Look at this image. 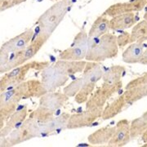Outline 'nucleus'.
Here are the masks:
<instances>
[{
  "label": "nucleus",
  "instance_id": "1",
  "mask_svg": "<svg viewBox=\"0 0 147 147\" xmlns=\"http://www.w3.org/2000/svg\"><path fill=\"white\" fill-rule=\"evenodd\" d=\"M119 53L117 36L107 33L100 38H88V52L85 59L87 61L101 62L116 57Z\"/></svg>",
  "mask_w": 147,
  "mask_h": 147
},
{
  "label": "nucleus",
  "instance_id": "2",
  "mask_svg": "<svg viewBox=\"0 0 147 147\" xmlns=\"http://www.w3.org/2000/svg\"><path fill=\"white\" fill-rule=\"evenodd\" d=\"M70 6V0H60L45 11L37 21L39 32L51 37L61 22L63 21Z\"/></svg>",
  "mask_w": 147,
  "mask_h": 147
},
{
  "label": "nucleus",
  "instance_id": "3",
  "mask_svg": "<svg viewBox=\"0 0 147 147\" xmlns=\"http://www.w3.org/2000/svg\"><path fill=\"white\" fill-rule=\"evenodd\" d=\"M50 65L48 61H32L28 63H25L21 66L11 69L5 73V74L0 79V90L1 92H5L7 90L12 88L18 84L23 83L26 80L27 74L30 69L38 71H42L43 69Z\"/></svg>",
  "mask_w": 147,
  "mask_h": 147
},
{
  "label": "nucleus",
  "instance_id": "4",
  "mask_svg": "<svg viewBox=\"0 0 147 147\" xmlns=\"http://www.w3.org/2000/svg\"><path fill=\"white\" fill-rule=\"evenodd\" d=\"M23 100L21 90L17 86L3 92L0 96V128L5 125L11 115L16 111L20 101Z\"/></svg>",
  "mask_w": 147,
  "mask_h": 147
},
{
  "label": "nucleus",
  "instance_id": "5",
  "mask_svg": "<svg viewBox=\"0 0 147 147\" xmlns=\"http://www.w3.org/2000/svg\"><path fill=\"white\" fill-rule=\"evenodd\" d=\"M35 137H41L40 125L36 120L28 117L21 126L14 129L7 138L11 146H14Z\"/></svg>",
  "mask_w": 147,
  "mask_h": 147
},
{
  "label": "nucleus",
  "instance_id": "6",
  "mask_svg": "<svg viewBox=\"0 0 147 147\" xmlns=\"http://www.w3.org/2000/svg\"><path fill=\"white\" fill-rule=\"evenodd\" d=\"M88 34L84 30L76 34L70 47L61 52L60 60L65 61H83L86 57L88 52Z\"/></svg>",
  "mask_w": 147,
  "mask_h": 147
},
{
  "label": "nucleus",
  "instance_id": "7",
  "mask_svg": "<svg viewBox=\"0 0 147 147\" xmlns=\"http://www.w3.org/2000/svg\"><path fill=\"white\" fill-rule=\"evenodd\" d=\"M122 87V81H119L115 84L103 83L100 88H98L95 92H93L89 99L86 102V109L92 110L104 108V105L110 100V97H112L118 91H119Z\"/></svg>",
  "mask_w": 147,
  "mask_h": 147
},
{
  "label": "nucleus",
  "instance_id": "8",
  "mask_svg": "<svg viewBox=\"0 0 147 147\" xmlns=\"http://www.w3.org/2000/svg\"><path fill=\"white\" fill-rule=\"evenodd\" d=\"M123 94L128 105L147 96V72L130 81L126 85L125 92Z\"/></svg>",
  "mask_w": 147,
  "mask_h": 147
},
{
  "label": "nucleus",
  "instance_id": "9",
  "mask_svg": "<svg viewBox=\"0 0 147 147\" xmlns=\"http://www.w3.org/2000/svg\"><path fill=\"white\" fill-rule=\"evenodd\" d=\"M104 108L84 110L70 115L67 123V129H79L89 127L95 121L101 118Z\"/></svg>",
  "mask_w": 147,
  "mask_h": 147
},
{
  "label": "nucleus",
  "instance_id": "10",
  "mask_svg": "<svg viewBox=\"0 0 147 147\" xmlns=\"http://www.w3.org/2000/svg\"><path fill=\"white\" fill-rule=\"evenodd\" d=\"M69 76L65 75L50 65L43 69L41 73V81L48 92H56L59 88L64 86L68 82Z\"/></svg>",
  "mask_w": 147,
  "mask_h": 147
},
{
  "label": "nucleus",
  "instance_id": "11",
  "mask_svg": "<svg viewBox=\"0 0 147 147\" xmlns=\"http://www.w3.org/2000/svg\"><path fill=\"white\" fill-rule=\"evenodd\" d=\"M33 36H34L33 29L31 28L28 29L23 33H21L20 34L4 42L1 46L0 50L4 51L9 54L23 51L30 45V43L33 39Z\"/></svg>",
  "mask_w": 147,
  "mask_h": 147
},
{
  "label": "nucleus",
  "instance_id": "12",
  "mask_svg": "<svg viewBox=\"0 0 147 147\" xmlns=\"http://www.w3.org/2000/svg\"><path fill=\"white\" fill-rule=\"evenodd\" d=\"M146 6V0H129L124 3H118L109 7L102 15L109 17L124 14L137 12L143 10Z\"/></svg>",
  "mask_w": 147,
  "mask_h": 147
},
{
  "label": "nucleus",
  "instance_id": "13",
  "mask_svg": "<svg viewBox=\"0 0 147 147\" xmlns=\"http://www.w3.org/2000/svg\"><path fill=\"white\" fill-rule=\"evenodd\" d=\"M130 141V122L127 119H122L116 123L115 131L106 146L109 147H122L126 146Z\"/></svg>",
  "mask_w": 147,
  "mask_h": 147
},
{
  "label": "nucleus",
  "instance_id": "14",
  "mask_svg": "<svg viewBox=\"0 0 147 147\" xmlns=\"http://www.w3.org/2000/svg\"><path fill=\"white\" fill-rule=\"evenodd\" d=\"M69 117H70L69 114L64 112L57 117H54L52 120H50L46 123L39 124L41 137L55 135L62 130L67 129V123Z\"/></svg>",
  "mask_w": 147,
  "mask_h": 147
},
{
  "label": "nucleus",
  "instance_id": "15",
  "mask_svg": "<svg viewBox=\"0 0 147 147\" xmlns=\"http://www.w3.org/2000/svg\"><path fill=\"white\" fill-rule=\"evenodd\" d=\"M16 86H18V88L21 90L23 100L34 97L40 98L42 96L47 92L42 81L38 79H30L27 81H24L23 83Z\"/></svg>",
  "mask_w": 147,
  "mask_h": 147
},
{
  "label": "nucleus",
  "instance_id": "16",
  "mask_svg": "<svg viewBox=\"0 0 147 147\" xmlns=\"http://www.w3.org/2000/svg\"><path fill=\"white\" fill-rule=\"evenodd\" d=\"M28 116V109L26 105L21 107V109L16 110L8 120L6 122L5 125L1 128L0 131V137H7L14 129L17 128L23 123V122L26 120Z\"/></svg>",
  "mask_w": 147,
  "mask_h": 147
},
{
  "label": "nucleus",
  "instance_id": "17",
  "mask_svg": "<svg viewBox=\"0 0 147 147\" xmlns=\"http://www.w3.org/2000/svg\"><path fill=\"white\" fill-rule=\"evenodd\" d=\"M69 96L64 92H48L39 98V105L53 110L61 109L69 100Z\"/></svg>",
  "mask_w": 147,
  "mask_h": 147
},
{
  "label": "nucleus",
  "instance_id": "18",
  "mask_svg": "<svg viewBox=\"0 0 147 147\" xmlns=\"http://www.w3.org/2000/svg\"><path fill=\"white\" fill-rule=\"evenodd\" d=\"M139 20V17L133 12L124 13L113 16L110 20V30H123L134 26Z\"/></svg>",
  "mask_w": 147,
  "mask_h": 147
},
{
  "label": "nucleus",
  "instance_id": "19",
  "mask_svg": "<svg viewBox=\"0 0 147 147\" xmlns=\"http://www.w3.org/2000/svg\"><path fill=\"white\" fill-rule=\"evenodd\" d=\"M87 61H65L58 60L56 63L53 64V66L58 71L65 75L70 76L75 74L82 73L84 71Z\"/></svg>",
  "mask_w": 147,
  "mask_h": 147
},
{
  "label": "nucleus",
  "instance_id": "20",
  "mask_svg": "<svg viewBox=\"0 0 147 147\" xmlns=\"http://www.w3.org/2000/svg\"><path fill=\"white\" fill-rule=\"evenodd\" d=\"M104 72L100 62L87 61L82 76L84 84H96L103 78Z\"/></svg>",
  "mask_w": 147,
  "mask_h": 147
},
{
  "label": "nucleus",
  "instance_id": "21",
  "mask_svg": "<svg viewBox=\"0 0 147 147\" xmlns=\"http://www.w3.org/2000/svg\"><path fill=\"white\" fill-rule=\"evenodd\" d=\"M115 131V126L100 127L88 137V141L92 146H103L108 144Z\"/></svg>",
  "mask_w": 147,
  "mask_h": 147
},
{
  "label": "nucleus",
  "instance_id": "22",
  "mask_svg": "<svg viewBox=\"0 0 147 147\" xmlns=\"http://www.w3.org/2000/svg\"><path fill=\"white\" fill-rule=\"evenodd\" d=\"M127 105H128V104L127 102L125 96H123V94L120 95L115 100L108 104L103 109L101 119L103 120H109L115 118L119 114H120Z\"/></svg>",
  "mask_w": 147,
  "mask_h": 147
},
{
  "label": "nucleus",
  "instance_id": "23",
  "mask_svg": "<svg viewBox=\"0 0 147 147\" xmlns=\"http://www.w3.org/2000/svg\"><path fill=\"white\" fill-rule=\"evenodd\" d=\"M143 42H131L123 53V61L127 64L140 63L144 53Z\"/></svg>",
  "mask_w": 147,
  "mask_h": 147
},
{
  "label": "nucleus",
  "instance_id": "24",
  "mask_svg": "<svg viewBox=\"0 0 147 147\" xmlns=\"http://www.w3.org/2000/svg\"><path fill=\"white\" fill-rule=\"evenodd\" d=\"M110 30V20L107 18V16L101 15L99 17H97L96 20L93 22L88 32V38H100V36L109 33Z\"/></svg>",
  "mask_w": 147,
  "mask_h": 147
},
{
  "label": "nucleus",
  "instance_id": "25",
  "mask_svg": "<svg viewBox=\"0 0 147 147\" xmlns=\"http://www.w3.org/2000/svg\"><path fill=\"white\" fill-rule=\"evenodd\" d=\"M49 38H50L49 36L39 32L36 38L34 39H32L30 45L24 50L25 59L26 61H30L38 53V51L42 48V46L45 44V42H47Z\"/></svg>",
  "mask_w": 147,
  "mask_h": 147
},
{
  "label": "nucleus",
  "instance_id": "26",
  "mask_svg": "<svg viewBox=\"0 0 147 147\" xmlns=\"http://www.w3.org/2000/svg\"><path fill=\"white\" fill-rule=\"evenodd\" d=\"M56 110H51L47 107L38 105L35 110L32 111L29 117L36 120L39 124H44L50 120H52L55 117Z\"/></svg>",
  "mask_w": 147,
  "mask_h": 147
},
{
  "label": "nucleus",
  "instance_id": "27",
  "mask_svg": "<svg viewBox=\"0 0 147 147\" xmlns=\"http://www.w3.org/2000/svg\"><path fill=\"white\" fill-rule=\"evenodd\" d=\"M125 74V67L122 65H113L108 68L103 74L102 80L107 84H115L121 81Z\"/></svg>",
  "mask_w": 147,
  "mask_h": 147
},
{
  "label": "nucleus",
  "instance_id": "28",
  "mask_svg": "<svg viewBox=\"0 0 147 147\" xmlns=\"http://www.w3.org/2000/svg\"><path fill=\"white\" fill-rule=\"evenodd\" d=\"M24 50L21 51V52H18V53H14L10 54V57H9V60L7 62V64L4 66L0 67V73L5 74L11 70V69L16 68L18 66H21V65L26 63V61L25 59V52H24Z\"/></svg>",
  "mask_w": 147,
  "mask_h": 147
},
{
  "label": "nucleus",
  "instance_id": "29",
  "mask_svg": "<svg viewBox=\"0 0 147 147\" xmlns=\"http://www.w3.org/2000/svg\"><path fill=\"white\" fill-rule=\"evenodd\" d=\"M131 42H144L147 41V21H143L136 24L131 32Z\"/></svg>",
  "mask_w": 147,
  "mask_h": 147
},
{
  "label": "nucleus",
  "instance_id": "30",
  "mask_svg": "<svg viewBox=\"0 0 147 147\" xmlns=\"http://www.w3.org/2000/svg\"><path fill=\"white\" fill-rule=\"evenodd\" d=\"M147 130V121L142 116L137 118L130 123V136L131 140H135L142 136Z\"/></svg>",
  "mask_w": 147,
  "mask_h": 147
},
{
  "label": "nucleus",
  "instance_id": "31",
  "mask_svg": "<svg viewBox=\"0 0 147 147\" xmlns=\"http://www.w3.org/2000/svg\"><path fill=\"white\" fill-rule=\"evenodd\" d=\"M96 84H84L79 92L75 95L74 100L78 104L86 103L93 93Z\"/></svg>",
  "mask_w": 147,
  "mask_h": 147
},
{
  "label": "nucleus",
  "instance_id": "32",
  "mask_svg": "<svg viewBox=\"0 0 147 147\" xmlns=\"http://www.w3.org/2000/svg\"><path fill=\"white\" fill-rule=\"evenodd\" d=\"M84 84L83 78H78L64 88L63 92L69 97H74Z\"/></svg>",
  "mask_w": 147,
  "mask_h": 147
},
{
  "label": "nucleus",
  "instance_id": "33",
  "mask_svg": "<svg viewBox=\"0 0 147 147\" xmlns=\"http://www.w3.org/2000/svg\"><path fill=\"white\" fill-rule=\"evenodd\" d=\"M26 1V0H0V11L3 12L15 6L20 5Z\"/></svg>",
  "mask_w": 147,
  "mask_h": 147
},
{
  "label": "nucleus",
  "instance_id": "34",
  "mask_svg": "<svg viewBox=\"0 0 147 147\" xmlns=\"http://www.w3.org/2000/svg\"><path fill=\"white\" fill-rule=\"evenodd\" d=\"M117 42L119 47H124L128 43H131V34L128 32H123L117 37Z\"/></svg>",
  "mask_w": 147,
  "mask_h": 147
},
{
  "label": "nucleus",
  "instance_id": "35",
  "mask_svg": "<svg viewBox=\"0 0 147 147\" xmlns=\"http://www.w3.org/2000/svg\"><path fill=\"white\" fill-rule=\"evenodd\" d=\"M0 146L1 147H10L11 146L10 142L8 141V139L7 138V137H1L0 138Z\"/></svg>",
  "mask_w": 147,
  "mask_h": 147
},
{
  "label": "nucleus",
  "instance_id": "36",
  "mask_svg": "<svg viewBox=\"0 0 147 147\" xmlns=\"http://www.w3.org/2000/svg\"><path fill=\"white\" fill-rule=\"evenodd\" d=\"M140 63L142 65H147V46L146 50L144 51V53H143V56H142V59L140 61Z\"/></svg>",
  "mask_w": 147,
  "mask_h": 147
},
{
  "label": "nucleus",
  "instance_id": "37",
  "mask_svg": "<svg viewBox=\"0 0 147 147\" xmlns=\"http://www.w3.org/2000/svg\"><path fill=\"white\" fill-rule=\"evenodd\" d=\"M142 141L143 143H146L147 142V130L145 131V133L142 136Z\"/></svg>",
  "mask_w": 147,
  "mask_h": 147
},
{
  "label": "nucleus",
  "instance_id": "38",
  "mask_svg": "<svg viewBox=\"0 0 147 147\" xmlns=\"http://www.w3.org/2000/svg\"><path fill=\"white\" fill-rule=\"evenodd\" d=\"M142 116V118H143L144 119H146V120L147 121V111H146V112H145V113H144V114H143Z\"/></svg>",
  "mask_w": 147,
  "mask_h": 147
},
{
  "label": "nucleus",
  "instance_id": "39",
  "mask_svg": "<svg viewBox=\"0 0 147 147\" xmlns=\"http://www.w3.org/2000/svg\"><path fill=\"white\" fill-rule=\"evenodd\" d=\"M144 19H145L146 21H147V11H146V12L144 14Z\"/></svg>",
  "mask_w": 147,
  "mask_h": 147
},
{
  "label": "nucleus",
  "instance_id": "40",
  "mask_svg": "<svg viewBox=\"0 0 147 147\" xmlns=\"http://www.w3.org/2000/svg\"><path fill=\"white\" fill-rule=\"evenodd\" d=\"M142 146H143V147H147V142H146V143H145V144H144V145H143Z\"/></svg>",
  "mask_w": 147,
  "mask_h": 147
},
{
  "label": "nucleus",
  "instance_id": "41",
  "mask_svg": "<svg viewBox=\"0 0 147 147\" xmlns=\"http://www.w3.org/2000/svg\"><path fill=\"white\" fill-rule=\"evenodd\" d=\"M52 1H60V0H52Z\"/></svg>",
  "mask_w": 147,
  "mask_h": 147
},
{
  "label": "nucleus",
  "instance_id": "42",
  "mask_svg": "<svg viewBox=\"0 0 147 147\" xmlns=\"http://www.w3.org/2000/svg\"><path fill=\"white\" fill-rule=\"evenodd\" d=\"M146 5H147V0H146Z\"/></svg>",
  "mask_w": 147,
  "mask_h": 147
}]
</instances>
